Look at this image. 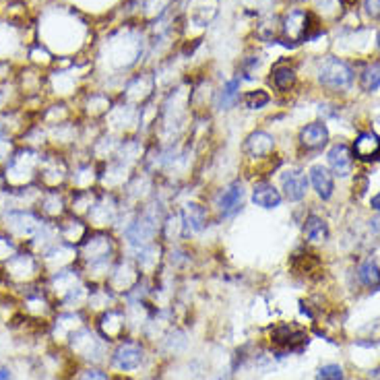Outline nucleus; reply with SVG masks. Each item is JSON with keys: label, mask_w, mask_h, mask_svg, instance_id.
Segmentation results:
<instances>
[{"label": "nucleus", "mask_w": 380, "mask_h": 380, "mask_svg": "<svg viewBox=\"0 0 380 380\" xmlns=\"http://www.w3.org/2000/svg\"><path fill=\"white\" fill-rule=\"evenodd\" d=\"M269 341L279 352H302L308 345V332L296 323H277L269 329Z\"/></svg>", "instance_id": "obj_15"}, {"label": "nucleus", "mask_w": 380, "mask_h": 380, "mask_svg": "<svg viewBox=\"0 0 380 380\" xmlns=\"http://www.w3.org/2000/svg\"><path fill=\"white\" fill-rule=\"evenodd\" d=\"M304 238L312 242V244H320L329 238V225L323 217L318 215H308L304 219Z\"/></svg>", "instance_id": "obj_33"}, {"label": "nucleus", "mask_w": 380, "mask_h": 380, "mask_svg": "<svg viewBox=\"0 0 380 380\" xmlns=\"http://www.w3.org/2000/svg\"><path fill=\"white\" fill-rule=\"evenodd\" d=\"M157 95V81H155V72L147 71V69H139L133 72L124 85L120 87L118 99L124 104L142 108L145 104H149L153 97Z\"/></svg>", "instance_id": "obj_9"}, {"label": "nucleus", "mask_w": 380, "mask_h": 380, "mask_svg": "<svg viewBox=\"0 0 380 380\" xmlns=\"http://www.w3.org/2000/svg\"><path fill=\"white\" fill-rule=\"evenodd\" d=\"M345 379V372L339 364H325L318 368L316 372V380H343Z\"/></svg>", "instance_id": "obj_39"}, {"label": "nucleus", "mask_w": 380, "mask_h": 380, "mask_svg": "<svg viewBox=\"0 0 380 380\" xmlns=\"http://www.w3.org/2000/svg\"><path fill=\"white\" fill-rule=\"evenodd\" d=\"M284 196L289 203H300L308 194V176L302 167L289 166L279 174Z\"/></svg>", "instance_id": "obj_17"}, {"label": "nucleus", "mask_w": 380, "mask_h": 380, "mask_svg": "<svg viewBox=\"0 0 380 380\" xmlns=\"http://www.w3.org/2000/svg\"><path fill=\"white\" fill-rule=\"evenodd\" d=\"M368 184H370V180H368V176H366L364 172L356 174V180H354V199H362V196L366 194V190H368Z\"/></svg>", "instance_id": "obj_40"}, {"label": "nucleus", "mask_w": 380, "mask_h": 380, "mask_svg": "<svg viewBox=\"0 0 380 380\" xmlns=\"http://www.w3.org/2000/svg\"><path fill=\"white\" fill-rule=\"evenodd\" d=\"M364 13L368 19L380 21V0H364Z\"/></svg>", "instance_id": "obj_41"}, {"label": "nucleus", "mask_w": 380, "mask_h": 380, "mask_svg": "<svg viewBox=\"0 0 380 380\" xmlns=\"http://www.w3.org/2000/svg\"><path fill=\"white\" fill-rule=\"evenodd\" d=\"M116 99L106 89H91L81 95V114L87 120H104L106 114L112 110Z\"/></svg>", "instance_id": "obj_18"}, {"label": "nucleus", "mask_w": 380, "mask_h": 380, "mask_svg": "<svg viewBox=\"0 0 380 380\" xmlns=\"http://www.w3.org/2000/svg\"><path fill=\"white\" fill-rule=\"evenodd\" d=\"M6 189V182H4V176H2V169H0V192Z\"/></svg>", "instance_id": "obj_46"}, {"label": "nucleus", "mask_w": 380, "mask_h": 380, "mask_svg": "<svg viewBox=\"0 0 380 380\" xmlns=\"http://www.w3.org/2000/svg\"><path fill=\"white\" fill-rule=\"evenodd\" d=\"M316 79L325 89L343 91V89H350L354 85L356 72L352 69V65H347L345 60H341L337 56H327L325 60L318 62Z\"/></svg>", "instance_id": "obj_11"}, {"label": "nucleus", "mask_w": 380, "mask_h": 380, "mask_svg": "<svg viewBox=\"0 0 380 380\" xmlns=\"http://www.w3.org/2000/svg\"><path fill=\"white\" fill-rule=\"evenodd\" d=\"M347 4H354V2H357V0H345Z\"/></svg>", "instance_id": "obj_49"}, {"label": "nucleus", "mask_w": 380, "mask_h": 380, "mask_svg": "<svg viewBox=\"0 0 380 380\" xmlns=\"http://www.w3.org/2000/svg\"><path fill=\"white\" fill-rule=\"evenodd\" d=\"M242 101V79L234 74L230 79H225L215 94L213 110L219 114H228L234 108H238V104Z\"/></svg>", "instance_id": "obj_22"}, {"label": "nucleus", "mask_w": 380, "mask_h": 380, "mask_svg": "<svg viewBox=\"0 0 380 380\" xmlns=\"http://www.w3.org/2000/svg\"><path fill=\"white\" fill-rule=\"evenodd\" d=\"M368 380H380V368L372 370V372H370V376H368Z\"/></svg>", "instance_id": "obj_45"}, {"label": "nucleus", "mask_w": 380, "mask_h": 380, "mask_svg": "<svg viewBox=\"0 0 380 380\" xmlns=\"http://www.w3.org/2000/svg\"><path fill=\"white\" fill-rule=\"evenodd\" d=\"M79 9V13H94V15H108L112 11H116L114 6L120 0H72Z\"/></svg>", "instance_id": "obj_37"}, {"label": "nucleus", "mask_w": 380, "mask_h": 380, "mask_svg": "<svg viewBox=\"0 0 380 380\" xmlns=\"http://www.w3.org/2000/svg\"><path fill=\"white\" fill-rule=\"evenodd\" d=\"M262 69H264V58L257 48H248L240 60H238V71L236 74L244 81H257L261 77Z\"/></svg>", "instance_id": "obj_30"}, {"label": "nucleus", "mask_w": 380, "mask_h": 380, "mask_svg": "<svg viewBox=\"0 0 380 380\" xmlns=\"http://www.w3.org/2000/svg\"><path fill=\"white\" fill-rule=\"evenodd\" d=\"M149 48V35L141 23L128 21L116 27L114 31L108 33L106 44H101V50L95 58V65L99 72L108 74L110 79L124 81L137 72L139 65L142 62V56L147 54Z\"/></svg>", "instance_id": "obj_1"}, {"label": "nucleus", "mask_w": 380, "mask_h": 380, "mask_svg": "<svg viewBox=\"0 0 380 380\" xmlns=\"http://www.w3.org/2000/svg\"><path fill=\"white\" fill-rule=\"evenodd\" d=\"M289 267L296 275H302V277H312L316 273H320L323 269V262L318 259V255L310 252V250H298L291 255V261Z\"/></svg>", "instance_id": "obj_32"}, {"label": "nucleus", "mask_w": 380, "mask_h": 380, "mask_svg": "<svg viewBox=\"0 0 380 380\" xmlns=\"http://www.w3.org/2000/svg\"><path fill=\"white\" fill-rule=\"evenodd\" d=\"M269 87L277 95L291 94L298 87V71L294 65L285 62V60H277L271 69H269V77H267Z\"/></svg>", "instance_id": "obj_21"}, {"label": "nucleus", "mask_w": 380, "mask_h": 380, "mask_svg": "<svg viewBox=\"0 0 380 380\" xmlns=\"http://www.w3.org/2000/svg\"><path fill=\"white\" fill-rule=\"evenodd\" d=\"M54 225H56V232H58L60 240H62L65 244H71L74 248L91 232L89 223H87L83 217H77V215L72 213L65 215V217H62L60 221H56Z\"/></svg>", "instance_id": "obj_23"}, {"label": "nucleus", "mask_w": 380, "mask_h": 380, "mask_svg": "<svg viewBox=\"0 0 380 380\" xmlns=\"http://www.w3.org/2000/svg\"><path fill=\"white\" fill-rule=\"evenodd\" d=\"M298 142L304 151H318L329 142V128L325 122H310L300 128Z\"/></svg>", "instance_id": "obj_28"}, {"label": "nucleus", "mask_w": 380, "mask_h": 380, "mask_svg": "<svg viewBox=\"0 0 380 380\" xmlns=\"http://www.w3.org/2000/svg\"><path fill=\"white\" fill-rule=\"evenodd\" d=\"M97 331L106 341H118L126 331V316L118 308H106L97 316Z\"/></svg>", "instance_id": "obj_24"}, {"label": "nucleus", "mask_w": 380, "mask_h": 380, "mask_svg": "<svg viewBox=\"0 0 380 380\" xmlns=\"http://www.w3.org/2000/svg\"><path fill=\"white\" fill-rule=\"evenodd\" d=\"M308 180L314 192L318 194V199H323V201L331 199L332 192H335V178H332V172L329 167L323 166V164H314L310 167Z\"/></svg>", "instance_id": "obj_31"}, {"label": "nucleus", "mask_w": 380, "mask_h": 380, "mask_svg": "<svg viewBox=\"0 0 380 380\" xmlns=\"http://www.w3.org/2000/svg\"><path fill=\"white\" fill-rule=\"evenodd\" d=\"M271 101H273V95L269 94V89L257 87V89H248L246 94H242V101L240 104L248 112H261Z\"/></svg>", "instance_id": "obj_34"}, {"label": "nucleus", "mask_w": 380, "mask_h": 380, "mask_svg": "<svg viewBox=\"0 0 380 380\" xmlns=\"http://www.w3.org/2000/svg\"><path fill=\"white\" fill-rule=\"evenodd\" d=\"M357 81H359L362 91H366V94L376 91L380 87V62H376V60H374V62H368V65L359 71Z\"/></svg>", "instance_id": "obj_36"}, {"label": "nucleus", "mask_w": 380, "mask_h": 380, "mask_svg": "<svg viewBox=\"0 0 380 380\" xmlns=\"http://www.w3.org/2000/svg\"><path fill=\"white\" fill-rule=\"evenodd\" d=\"M19 248H21V244L15 238L9 236L6 232L0 230V264H4V262L9 261Z\"/></svg>", "instance_id": "obj_38"}, {"label": "nucleus", "mask_w": 380, "mask_h": 380, "mask_svg": "<svg viewBox=\"0 0 380 380\" xmlns=\"http://www.w3.org/2000/svg\"><path fill=\"white\" fill-rule=\"evenodd\" d=\"M376 48H379V52H380V31L376 33Z\"/></svg>", "instance_id": "obj_48"}, {"label": "nucleus", "mask_w": 380, "mask_h": 380, "mask_svg": "<svg viewBox=\"0 0 380 380\" xmlns=\"http://www.w3.org/2000/svg\"><path fill=\"white\" fill-rule=\"evenodd\" d=\"M120 255V240L112 230H91L77 246V267L95 284H106Z\"/></svg>", "instance_id": "obj_3"}, {"label": "nucleus", "mask_w": 380, "mask_h": 380, "mask_svg": "<svg viewBox=\"0 0 380 380\" xmlns=\"http://www.w3.org/2000/svg\"><path fill=\"white\" fill-rule=\"evenodd\" d=\"M180 219H182V238L189 242L190 238L203 234L211 223V207L201 201H186L180 207Z\"/></svg>", "instance_id": "obj_14"}, {"label": "nucleus", "mask_w": 380, "mask_h": 380, "mask_svg": "<svg viewBox=\"0 0 380 380\" xmlns=\"http://www.w3.org/2000/svg\"><path fill=\"white\" fill-rule=\"evenodd\" d=\"M44 151L21 145L13 151V155L2 166V176L6 189H27L38 184V169Z\"/></svg>", "instance_id": "obj_4"}, {"label": "nucleus", "mask_w": 380, "mask_h": 380, "mask_svg": "<svg viewBox=\"0 0 380 380\" xmlns=\"http://www.w3.org/2000/svg\"><path fill=\"white\" fill-rule=\"evenodd\" d=\"M94 40V29L81 13L72 6H56L46 11L40 21V44L60 58H77L81 50H87Z\"/></svg>", "instance_id": "obj_2"}, {"label": "nucleus", "mask_w": 380, "mask_h": 380, "mask_svg": "<svg viewBox=\"0 0 380 380\" xmlns=\"http://www.w3.org/2000/svg\"><path fill=\"white\" fill-rule=\"evenodd\" d=\"M142 359H145V350L141 343L133 339H126V341L122 339L112 354V366L120 372H133L141 366Z\"/></svg>", "instance_id": "obj_19"}, {"label": "nucleus", "mask_w": 380, "mask_h": 380, "mask_svg": "<svg viewBox=\"0 0 380 380\" xmlns=\"http://www.w3.org/2000/svg\"><path fill=\"white\" fill-rule=\"evenodd\" d=\"M77 380H110L106 372L97 370V368H87V370H81L77 374Z\"/></svg>", "instance_id": "obj_42"}, {"label": "nucleus", "mask_w": 380, "mask_h": 380, "mask_svg": "<svg viewBox=\"0 0 380 380\" xmlns=\"http://www.w3.org/2000/svg\"><path fill=\"white\" fill-rule=\"evenodd\" d=\"M44 223L46 219L35 209H11L0 215V230L15 238L19 244H27Z\"/></svg>", "instance_id": "obj_8"}, {"label": "nucleus", "mask_w": 380, "mask_h": 380, "mask_svg": "<svg viewBox=\"0 0 380 380\" xmlns=\"http://www.w3.org/2000/svg\"><path fill=\"white\" fill-rule=\"evenodd\" d=\"M357 279L364 287H379L380 285V264L374 259H366L357 264Z\"/></svg>", "instance_id": "obj_35"}, {"label": "nucleus", "mask_w": 380, "mask_h": 380, "mask_svg": "<svg viewBox=\"0 0 380 380\" xmlns=\"http://www.w3.org/2000/svg\"><path fill=\"white\" fill-rule=\"evenodd\" d=\"M252 38L259 44H277L281 38V15L271 13L261 19H255L252 25Z\"/></svg>", "instance_id": "obj_27"}, {"label": "nucleus", "mask_w": 380, "mask_h": 380, "mask_svg": "<svg viewBox=\"0 0 380 380\" xmlns=\"http://www.w3.org/2000/svg\"><path fill=\"white\" fill-rule=\"evenodd\" d=\"M0 380H13V372L9 368H0Z\"/></svg>", "instance_id": "obj_44"}, {"label": "nucleus", "mask_w": 380, "mask_h": 380, "mask_svg": "<svg viewBox=\"0 0 380 380\" xmlns=\"http://www.w3.org/2000/svg\"><path fill=\"white\" fill-rule=\"evenodd\" d=\"M327 162L331 166L332 176H337V178H347L354 174V151L345 142L332 145L327 153Z\"/></svg>", "instance_id": "obj_26"}, {"label": "nucleus", "mask_w": 380, "mask_h": 380, "mask_svg": "<svg viewBox=\"0 0 380 380\" xmlns=\"http://www.w3.org/2000/svg\"><path fill=\"white\" fill-rule=\"evenodd\" d=\"M69 339H71V347L74 350L77 356L85 357V359H94V362H99L101 356H104V341L106 339H99L87 327L77 329Z\"/></svg>", "instance_id": "obj_20"}, {"label": "nucleus", "mask_w": 380, "mask_h": 380, "mask_svg": "<svg viewBox=\"0 0 380 380\" xmlns=\"http://www.w3.org/2000/svg\"><path fill=\"white\" fill-rule=\"evenodd\" d=\"M71 178V160L65 151L44 149L40 169H38V186L42 190H67Z\"/></svg>", "instance_id": "obj_7"}, {"label": "nucleus", "mask_w": 380, "mask_h": 380, "mask_svg": "<svg viewBox=\"0 0 380 380\" xmlns=\"http://www.w3.org/2000/svg\"><path fill=\"white\" fill-rule=\"evenodd\" d=\"M250 201L255 207H261L264 211H273L284 203V194L277 189L273 182L269 180H257L252 182V190H250Z\"/></svg>", "instance_id": "obj_25"}, {"label": "nucleus", "mask_w": 380, "mask_h": 380, "mask_svg": "<svg viewBox=\"0 0 380 380\" xmlns=\"http://www.w3.org/2000/svg\"><path fill=\"white\" fill-rule=\"evenodd\" d=\"M142 281V273L139 269L137 261L133 259V255H120V259L114 264V269L110 271L108 279H106V285L114 291V294H128L133 291L137 285H141Z\"/></svg>", "instance_id": "obj_12"}, {"label": "nucleus", "mask_w": 380, "mask_h": 380, "mask_svg": "<svg viewBox=\"0 0 380 380\" xmlns=\"http://www.w3.org/2000/svg\"><path fill=\"white\" fill-rule=\"evenodd\" d=\"M246 201V180L236 178L232 182H228L225 186L217 190L213 194V203H211V211L219 221L223 219H232L236 217Z\"/></svg>", "instance_id": "obj_10"}, {"label": "nucleus", "mask_w": 380, "mask_h": 380, "mask_svg": "<svg viewBox=\"0 0 380 380\" xmlns=\"http://www.w3.org/2000/svg\"><path fill=\"white\" fill-rule=\"evenodd\" d=\"M213 380H230V376H228V374H219V376H217V379H213Z\"/></svg>", "instance_id": "obj_47"}, {"label": "nucleus", "mask_w": 380, "mask_h": 380, "mask_svg": "<svg viewBox=\"0 0 380 380\" xmlns=\"http://www.w3.org/2000/svg\"><path fill=\"white\" fill-rule=\"evenodd\" d=\"M320 33H323V25L312 11L291 6L281 15V38H279V42L285 48L300 46L304 42L314 40Z\"/></svg>", "instance_id": "obj_5"}, {"label": "nucleus", "mask_w": 380, "mask_h": 380, "mask_svg": "<svg viewBox=\"0 0 380 380\" xmlns=\"http://www.w3.org/2000/svg\"><path fill=\"white\" fill-rule=\"evenodd\" d=\"M242 157H244V164H257V162H264L269 157L275 155L277 151V139L273 133L269 130H262V128H255L250 130L244 142H242Z\"/></svg>", "instance_id": "obj_13"}, {"label": "nucleus", "mask_w": 380, "mask_h": 380, "mask_svg": "<svg viewBox=\"0 0 380 380\" xmlns=\"http://www.w3.org/2000/svg\"><path fill=\"white\" fill-rule=\"evenodd\" d=\"M352 151H354V157L364 164L376 162L380 160V137L372 130H364L356 137Z\"/></svg>", "instance_id": "obj_29"}, {"label": "nucleus", "mask_w": 380, "mask_h": 380, "mask_svg": "<svg viewBox=\"0 0 380 380\" xmlns=\"http://www.w3.org/2000/svg\"><path fill=\"white\" fill-rule=\"evenodd\" d=\"M35 211L50 223L60 221L65 215L71 213L69 211V190H42Z\"/></svg>", "instance_id": "obj_16"}, {"label": "nucleus", "mask_w": 380, "mask_h": 380, "mask_svg": "<svg viewBox=\"0 0 380 380\" xmlns=\"http://www.w3.org/2000/svg\"><path fill=\"white\" fill-rule=\"evenodd\" d=\"M44 262L42 259L29 250L27 246H21L9 261L2 264V273H4V279L11 281L13 285H31L38 284L44 275Z\"/></svg>", "instance_id": "obj_6"}, {"label": "nucleus", "mask_w": 380, "mask_h": 380, "mask_svg": "<svg viewBox=\"0 0 380 380\" xmlns=\"http://www.w3.org/2000/svg\"><path fill=\"white\" fill-rule=\"evenodd\" d=\"M370 207H372V211H379L380 213V192L372 196V201H370Z\"/></svg>", "instance_id": "obj_43"}]
</instances>
